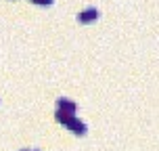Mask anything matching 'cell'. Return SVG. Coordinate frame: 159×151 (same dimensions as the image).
<instances>
[{"label":"cell","mask_w":159,"mask_h":151,"mask_svg":"<svg viewBox=\"0 0 159 151\" xmlns=\"http://www.w3.org/2000/svg\"><path fill=\"white\" fill-rule=\"evenodd\" d=\"M65 126L69 128V130H73L75 134H80V136H84V134L88 132V126H86V124H84L80 118H75V116L67 120V124H65Z\"/></svg>","instance_id":"obj_1"},{"label":"cell","mask_w":159,"mask_h":151,"mask_svg":"<svg viewBox=\"0 0 159 151\" xmlns=\"http://www.w3.org/2000/svg\"><path fill=\"white\" fill-rule=\"evenodd\" d=\"M57 109H61V111H65V113L75 116V103H73L71 99H65V97H61V99L57 101Z\"/></svg>","instance_id":"obj_2"},{"label":"cell","mask_w":159,"mask_h":151,"mask_svg":"<svg viewBox=\"0 0 159 151\" xmlns=\"http://www.w3.org/2000/svg\"><path fill=\"white\" fill-rule=\"evenodd\" d=\"M96 17H98V8L90 7V8L82 11V13L78 15V21H82V23H90V21H94Z\"/></svg>","instance_id":"obj_3"},{"label":"cell","mask_w":159,"mask_h":151,"mask_svg":"<svg viewBox=\"0 0 159 151\" xmlns=\"http://www.w3.org/2000/svg\"><path fill=\"white\" fill-rule=\"evenodd\" d=\"M36 4H52V0H34Z\"/></svg>","instance_id":"obj_4"},{"label":"cell","mask_w":159,"mask_h":151,"mask_svg":"<svg viewBox=\"0 0 159 151\" xmlns=\"http://www.w3.org/2000/svg\"><path fill=\"white\" fill-rule=\"evenodd\" d=\"M21 151H27V149H21Z\"/></svg>","instance_id":"obj_5"},{"label":"cell","mask_w":159,"mask_h":151,"mask_svg":"<svg viewBox=\"0 0 159 151\" xmlns=\"http://www.w3.org/2000/svg\"><path fill=\"white\" fill-rule=\"evenodd\" d=\"M34 151H40V149H34Z\"/></svg>","instance_id":"obj_6"}]
</instances>
